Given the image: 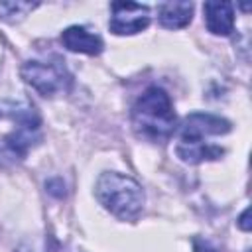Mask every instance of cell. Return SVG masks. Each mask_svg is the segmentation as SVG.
I'll return each mask as SVG.
<instances>
[{"mask_svg":"<svg viewBox=\"0 0 252 252\" xmlns=\"http://www.w3.org/2000/svg\"><path fill=\"white\" fill-rule=\"evenodd\" d=\"M132 128L138 138L163 144L175 132V110L169 94L161 87H148L132 106Z\"/></svg>","mask_w":252,"mask_h":252,"instance_id":"cell-1","label":"cell"},{"mask_svg":"<svg viewBox=\"0 0 252 252\" xmlns=\"http://www.w3.org/2000/svg\"><path fill=\"white\" fill-rule=\"evenodd\" d=\"M94 197L110 215L128 222L138 220L146 203L142 185L134 177L118 171H104L98 175L94 183Z\"/></svg>","mask_w":252,"mask_h":252,"instance_id":"cell-2","label":"cell"},{"mask_svg":"<svg viewBox=\"0 0 252 252\" xmlns=\"http://www.w3.org/2000/svg\"><path fill=\"white\" fill-rule=\"evenodd\" d=\"M14 120L16 128L4 138H0V167H8L22 161L28 152L41 140V122L33 108H20L14 114Z\"/></svg>","mask_w":252,"mask_h":252,"instance_id":"cell-3","label":"cell"},{"mask_svg":"<svg viewBox=\"0 0 252 252\" xmlns=\"http://www.w3.org/2000/svg\"><path fill=\"white\" fill-rule=\"evenodd\" d=\"M20 73H22V79L41 96L65 94L73 85L71 73L59 59H53V61L30 59L22 65Z\"/></svg>","mask_w":252,"mask_h":252,"instance_id":"cell-4","label":"cell"},{"mask_svg":"<svg viewBox=\"0 0 252 252\" xmlns=\"http://www.w3.org/2000/svg\"><path fill=\"white\" fill-rule=\"evenodd\" d=\"M232 124L211 112H191L179 126V142H207L211 136L228 134Z\"/></svg>","mask_w":252,"mask_h":252,"instance_id":"cell-5","label":"cell"},{"mask_svg":"<svg viewBox=\"0 0 252 252\" xmlns=\"http://www.w3.org/2000/svg\"><path fill=\"white\" fill-rule=\"evenodd\" d=\"M150 26V8L136 2H112L108 28L116 35H134Z\"/></svg>","mask_w":252,"mask_h":252,"instance_id":"cell-6","label":"cell"},{"mask_svg":"<svg viewBox=\"0 0 252 252\" xmlns=\"http://www.w3.org/2000/svg\"><path fill=\"white\" fill-rule=\"evenodd\" d=\"M61 43L65 49L73 53H85V55H98L102 53V39L98 33L87 30L85 26H69L61 32Z\"/></svg>","mask_w":252,"mask_h":252,"instance_id":"cell-7","label":"cell"},{"mask_svg":"<svg viewBox=\"0 0 252 252\" xmlns=\"http://www.w3.org/2000/svg\"><path fill=\"white\" fill-rule=\"evenodd\" d=\"M205 26L213 35H230L234 30V8L230 2H205Z\"/></svg>","mask_w":252,"mask_h":252,"instance_id":"cell-8","label":"cell"},{"mask_svg":"<svg viewBox=\"0 0 252 252\" xmlns=\"http://www.w3.org/2000/svg\"><path fill=\"white\" fill-rule=\"evenodd\" d=\"M175 152H177V158L185 163L213 161L224 154V150L220 146H215L211 142H179Z\"/></svg>","mask_w":252,"mask_h":252,"instance_id":"cell-9","label":"cell"},{"mask_svg":"<svg viewBox=\"0 0 252 252\" xmlns=\"http://www.w3.org/2000/svg\"><path fill=\"white\" fill-rule=\"evenodd\" d=\"M193 18L191 2H163L158 8V20L167 30L185 28Z\"/></svg>","mask_w":252,"mask_h":252,"instance_id":"cell-10","label":"cell"},{"mask_svg":"<svg viewBox=\"0 0 252 252\" xmlns=\"http://www.w3.org/2000/svg\"><path fill=\"white\" fill-rule=\"evenodd\" d=\"M39 4L37 2H0V20L4 22H10V24H16V22H22L28 14H32Z\"/></svg>","mask_w":252,"mask_h":252,"instance_id":"cell-11","label":"cell"},{"mask_svg":"<svg viewBox=\"0 0 252 252\" xmlns=\"http://www.w3.org/2000/svg\"><path fill=\"white\" fill-rule=\"evenodd\" d=\"M248 217H250V209H246L242 215H240V219H238V226L242 228V230H250V220H248Z\"/></svg>","mask_w":252,"mask_h":252,"instance_id":"cell-12","label":"cell"},{"mask_svg":"<svg viewBox=\"0 0 252 252\" xmlns=\"http://www.w3.org/2000/svg\"><path fill=\"white\" fill-rule=\"evenodd\" d=\"M195 252H215L207 242H197V246H195Z\"/></svg>","mask_w":252,"mask_h":252,"instance_id":"cell-13","label":"cell"}]
</instances>
